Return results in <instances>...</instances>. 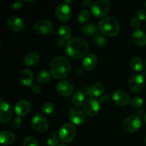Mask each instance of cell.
<instances>
[{"mask_svg": "<svg viewBox=\"0 0 146 146\" xmlns=\"http://www.w3.org/2000/svg\"><path fill=\"white\" fill-rule=\"evenodd\" d=\"M15 135L10 131H1L0 133V142L2 145H9L14 143Z\"/></svg>", "mask_w": 146, "mask_h": 146, "instance_id": "obj_22", "label": "cell"}, {"mask_svg": "<svg viewBox=\"0 0 146 146\" xmlns=\"http://www.w3.org/2000/svg\"><path fill=\"white\" fill-rule=\"evenodd\" d=\"M72 1H66V3H71Z\"/></svg>", "mask_w": 146, "mask_h": 146, "instance_id": "obj_46", "label": "cell"}, {"mask_svg": "<svg viewBox=\"0 0 146 146\" xmlns=\"http://www.w3.org/2000/svg\"><path fill=\"white\" fill-rule=\"evenodd\" d=\"M130 104L132 106L133 108H140L143 104V100L139 96H135L133 97L131 99Z\"/></svg>", "mask_w": 146, "mask_h": 146, "instance_id": "obj_31", "label": "cell"}, {"mask_svg": "<svg viewBox=\"0 0 146 146\" xmlns=\"http://www.w3.org/2000/svg\"><path fill=\"white\" fill-rule=\"evenodd\" d=\"M39 59V54L36 51H31L25 56L24 58V62L27 66H33L36 64Z\"/></svg>", "mask_w": 146, "mask_h": 146, "instance_id": "obj_20", "label": "cell"}, {"mask_svg": "<svg viewBox=\"0 0 146 146\" xmlns=\"http://www.w3.org/2000/svg\"><path fill=\"white\" fill-rule=\"evenodd\" d=\"M31 90L34 94H40L41 92V88L38 85V84H33L31 86Z\"/></svg>", "mask_w": 146, "mask_h": 146, "instance_id": "obj_38", "label": "cell"}, {"mask_svg": "<svg viewBox=\"0 0 146 146\" xmlns=\"http://www.w3.org/2000/svg\"><path fill=\"white\" fill-rule=\"evenodd\" d=\"M58 34L59 36L62 38L63 40L69 39L72 35V31L71 28L68 26L63 25L58 29Z\"/></svg>", "mask_w": 146, "mask_h": 146, "instance_id": "obj_23", "label": "cell"}, {"mask_svg": "<svg viewBox=\"0 0 146 146\" xmlns=\"http://www.w3.org/2000/svg\"><path fill=\"white\" fill-rule=\"evenodd\" d=\"M71 66L70 61L64 56H57L53 59L51 64V72L56 78H64L71 73Z\"/></svg>", "mask_w": 146, "mask_h": 146, "instance_id": "obj_2", "label": "cell"}, {"mask_svg": "<svg viewBox=\"0 0 146 146\" xmlns=\"http://www.w3.org/2000/svg\"><path fill=\"white\" fill-rule=\"evenodd\" d=\"M131 67L134 71H141L143 68V63L138 57H133L131 61Z\"/></svg>", "mask_w": 146, "mask_h": 146, "instance_id": "obj_24", "label": "cell"}, {"mask_svg": "<svg viewBox=\"0 0 146 146\" xmlns=\"http://www.w3.org/2000/svg\"><path fill=\"white\" fill-rule=\"evenodd\" d=\"M104 86L101 83H96L94 84L91 88L93 97H99L104 94Z\"/></svg>", "mask_w": 146, "mask_h": 146, "instance_id": "obj_26", "label": "cell"}, {"mask_svg": "<svg viewBox=\"0 0 146 146\" xmlns=\"http://www.w3.org/2000/svg\"><path fill=\"white\" fill-rule=\"evenodd\" d=\"M66 51L67 54L71 58H81L88 54L89 46L85 39L76 37L67 42Z\"/></svg>", "mask_w": 146, "mask_h": 146, "instance_id": "obj_1", "label": "cell"}, {"mask_svg": "<svg viewBox=\"0 0 146 146\" xmlns=\"http://www.w3.org/2000/svg\"><path fill=\"white\" fill-rule=\"evenodd\" d=\"M90 17H91L90 11L87 9H83L78 14V20L80 23L83 24V23L87 22L90 19Z\"/></svg>", "mask_w": 146, "mask_h": 146, "instance_id": "obj_30", "label": "cell"}, {"mask_svg": "<svg viewBox=\"0 0 146 146\" xmlns=\"http://www.w3.org/2000/svg\"><path fill=\"white\" fill-rule=\"evenodd\" d=\"M31 104L28 101L26 100H21L17 103L15 105V113L19 117L25 116L29 113L31 110Z\"/></svg>", "mask_w": 146, "mask_h": 146, "instance_id": "obj_16", "label": "cell"}, {"mask_svg": "<svg viewBox=\"0 0 146 146\" xmlns=\"http://www.w3.org/2000/svg\"><path fill=\"white\" fill-rule=\"evenodd\" d=\"M57 146H66V145H64V144H59V145H58Z\"/></svg>", "mask_w": 146, "mask_h": 146, "instance_id": "obj_45", "label": "cell"}, {"mask_svg": "<svg viewBox=\"0 0 146 146\" xmlns=\"http://www.w3.org/2000/svg\"><path fill=\"white\" fill-rule=\"evenodd\" d=\"M84 98H85V96H84V92L81 91H78L74 94L72 98V102L76 106H80L84 102Z\"/></svg>", "mask_w": 146, "mask_h": 146, "instance_id": "obj_25", "label": "cell"}, {"mask_svg": "<svg viewBox=\"0 0 146 146\" xmlns=\"http://www.w3.org/2000/svg\"><path fill=\"white\" fill-rule=\"evenodd\" d=\"M137 16L141 20H146V11L143 9H140L137 11Z\"/></svg>", "mask_w": 146, "mask_h": 146, "instance_id": "obj_37", "label": "cell"}, {"mask_svg": "<svg viewBox=\"0 0 146 146\" xmlns=\"http://www.w3.org/2000/svg\"><path fill=\"white\" fill-rule=\"evenodd\" d=\"M96 27L92 24H86L82 28V33L87 36L94 35L96 34Z\"/></svg>", "mask_w": 146, "mask_h": 146, "instance_id": "obj_27", "label": "cell"}, {"mask_svg": "<svg viewBox=\"0 0 146 146\" xmlns=\"http://www.w3.org/2000/svg\"><path fill=\"white\" fill-rule=\"evenodd\" d=\"M34 30L36 34L46 35L52 32L53 25L48 20H40L34 24Z\"/></svg>", "mask_w": 146, "mask_h": 146, "instance_id": "obj_8", "label": "cell"}, {"mask_svg": "<svg viewBox=\"0 0 146 146\" xmlns=\"http://www.w3.org/2000/svg\"><path fill=\"white\" fill-rule=\"evenodd\" d=\"M93 42L97 46L102 47L106 44V39L101 33H96L93 37Z\"/></svg>", "mask_w": 146, "mask_h": 146, "instance_id": "obj_29", "label": "cell"}, {"mask_svg": "<svg viewBox=\"0 0 146 146\" xmlns=\"http://www.w3.org/2000/svg\"><path fill=\"white\" fill-rule=\"evenodd\" d=\"M98 29L101 34L108 36H115L120 32V25L114 17H105L99 21Z\"/></svg>", "mask_w": 146, "mask_h": 146, "instance_id": "obj_3", "label": "cell"}, {"mask_svg": "<svg viewBox=\"0 0 146 146\" xmlns=\"http://www.w3.org/2000/svg\"><path fill=\"white\" fill-rule=\"evenodd\" d=\"M12 116V107L9 103L1 101L0 120L2 123H8Z\"/></svg>", "mask_w": 146, "mask_h": 146, "instance_id": "obj_14", "label": "cell"}, {"mask_svg": "<svg viewBox=\"0 0 146 146\" xmlns=\"http://www.w3.org/2000/svg\"><path fill=\"white\" fill-rule=\"evenodd\" d=\"M23 146H38V141L34 137L28 136L24 139Z\"/></svg>", "mask_w": 146, "mask_h": 146, "instance_id": "obj_33", "label": "cell"}, {"mask_svg": "<svg viewBox=\"0 0 146 146\" xmlns=\"http://www.w3.org/2000/svg\"><path fill=\"white\" fill-rule=\"evenodd\" d=\"M110 101V97L108 96H103L100 98V102L103 104H106L109 103Z\"/></svg>", "mask_w": 146, "mask_h": 146, "instance_id": "obj_39", "label": "cell"}, {"mask_svg": "<svg viewBox=\"0 0 146 146\" xmlns=\"http://www.w3.org/2000/svg\"><path fill=\"white\" fill-rule=\"evenodd\" d=\"M91 12L97 17L106 16L111 9V2L108 0H98L93 4Z\"/></svg>", "mask_w": 146, "mask_h": 146, "instance_id": "obj_4", "label": "cell"}, {"mask_svg": "<svg viewBox=\"0 0 146 146\" xmlns=\"http://www.w3.org/2000/svg\"><path fill=\"white\" fill-rule=\"evenodd\" d=\"M33 128L38 132H45L48 128V123L46 118L41 114H36L31 119Z\"/></svg>", "mask_w": 146, "mask_h": 146, "instance_id": "obj_7", "label": "cell"}, {"mask_svg": "<svg viewBox=\"0 0 146 146\" xmlns=\"http://www.w3.org/2000/svg\"><path fill=\"white\" fill-rule=\"evenodd\" d=\"M58 143V136H57L56 133H53L50 135L48 137V140H47V144L48 146H57Z\"/></svg>", "mask_w": 146, "mask_h": 146, "instance_id": "obj_34", "label": "cell"}, {"mask_svg": "<svg viewBox=\"0 0 146 146\" xmlns=\"http://www.w3.org/2000/svg\"><path fill=\"white\" fill-rule=\"evenodd\" d=\"M145 7H146V1H145Z\"/></svg>", "mask_w": 146, "mask_h": 146, "instance_id": "obj_47", "label": "cell"}, {"mask_svg": "<svg viewBox=\"0 0 146 146\" xmlns=\"http://www.w3.org/2000/svg\"><path fill=\"white\" fill-rule=\"evenodd\" d=\"M76 133V128L72 124L66 123L61 126L58 133V136L63 142L69 143L75 138Z\"/></svg>", "mask_w": 146, "mask_h": 146, "instance_id": "obj_6", "label": "cell"}, {"mask_svg": "<svg viewBox=\"0 0 146 146\" xmlns=\"http://www.w3.org/2000/svg\"><path fill=\"white\" fill-rule=\"evenodd\" d=\"M145 66H146V59H145Z\"/></svg>", "mask_w": 146, "mask_h": 146, "instance_id": "obj_48", "label": "cell"}, {"mask_svg": "<svg viewBox=\"0 0 146 146\" xmlns=\"http://www.w3.org/2000/svg\"><path fill=\"white\" fill-rule=\"evenodd\" d=\"M21 123H22V122H21L20 117H17L12 122L13 128H15V129H19L21 127Z\"/></svg>", "mask_w": 146, "mask_h": 146, "instance_id": "obj_36", "label": "cell"}, {"mask_svg": "<svg viewBox=\"0 0 146 146\" xmlns=\"http://www.w3.org/2000/svg\"><path fill=\"white\" fill-rule=\"evenodd\" d=\"M82 4L84 7H91V8L93 5V2L91 0H84V1H82Z\"/></svg>", "mask_w": 146, "mask_h": 146, "instance_id": "obj_41", "label": "cell"}, {"mask_svg": "<svg viewBox=\"0 0 146 146\" xmlns=\"http://www.w3.org/2000/svg\"><path fill=\"white\" fill-rule=\"evenodd\" d=\"M56 91L58 94L64 97L69 96L74 91L72 84L67 81H61L57 84Z\"/></svg>", "mask_w": 146, "mask_h": 146, "instance_id": "obj_13", "label": "cell"}, {"mask_svg": "<svg viewBox=\"0 0 146 146\" xmlns=\"http://www.w3.org/2000/svg\"><path fill=\"white\" fill-rule=\"evenodd\" d=\"M23 5V1H17L13 4V8L14 9H19Z\"/></svg>", "mask_w": 146, "mask_h": 146, "instance_id": "obj_40", "label": "cell"}, {"mask_svg": "<svg viewBox=\"0 0 146 146\" xmlns=\"http://www.w3.org/2000/svg\"><path fill=\"white\" fill-rule=\"evenodd\" d=\"M113 100L115 104L121 106H126L131 101L128 93L123 90H117L113 93L112 96Z\"/></svg>", "mask_w": 146, "mask_h": 146, "instance_id": "obj_12", "label": "cell"}, {"mask_svg": "<svg viewBox=\"0 0 146 146\" xmlns=\"http://www.w3.org/2000/svg\"><path fill=\"white\" fill-rule=\"evenodd\" d=\"M85 93L88 96L91 97L92 96V91H91V88H89V87H87V88H85Z\"/></svg>", "mask_w": 146, "mask_h": 146, "instance_id": "obj_42", "label": "cell"}, {"mask_svg": "<svg viewBox=\"0 0 146 146\" xmlns=\"http://www.w3.org/2000/svg\"><path fill=\"white\" fill-rule=\"evenodd\" d=\"M141 125V120L138 115H131L125 118L122 123V128L127 133L138 131Z\"/></svg>", "mask_w": 146, "mask_h": 146, "instance_id": "obj_5", "label": "cell"}, {"mask_svg": "<svg viewBox=\"0 0 146 146\" xmlns=\"http://www.w3.org/2000/svg\"><path fill=\"white\" fill-rule=\"evenodd\" d=\"M84 111L88 116H95L100 108L99 102L94 98H90L84 103Z\"/></svg>", "mask_w": 146, "mask_h": 146, "instance_id": "obj_9", "label": "cell"}, {"mask_svg": "<svg viewBox=\"0 0 146 146\" xmlns=\"http://www.w3.org/2000/svg\"><path fill=\"white\" fill-rule=\"evenodd\" d=\"M71 121L76 125H81L85 121V115L81 110L78 108H72L68 112Z\"/></svg>", "mask_w": 146, "mask_h": 146, "instance_id": "obj_15", "label": "cell"}, {"mask_svg": "<svg viewBox=\"0 0 146 146\" xmlns=\"http://www.w3.org/2000/svg\"><path fill=\"white\" fill-rule=\"evenodd\" d=\"M20 80L22 84H24L25 86H29L32 85L33 80H34L32 71L29 69L23 70L20 74Z\"/></svg>", "mask_w": 146, "mask_h": 146, "instance_id": "obj_19", "label": "cell"}, {"mask_svg": "<svg viewBox=\"0 0 146 146\" xmlns=\"http://www.w3.org/2000/svg\"><path fill=\"white\" fill-rule=\"evenodd\" d=\"M144 78L142 75L135 74L132 76L129 81V88L133 92H139L143 88Z\"/></svg>", "mask_w": 146, "mask_h": 146, "instance_id": "obj_11", "label": "cell"}, {"mask_svg": "<svg viewBox=\"0 0 146 146\" xmlns=\"http://www.w3.org/2000/svg\"><path fill=\"white\" fill-rule=\"evenodd\" d=\"M131 24L133 29L135 30H138V29L141 27V22H140L139 19L136 17H133L131 21Z\"/></svg>", "mask_w": 146, "mask_h": 146, "instance_id": "obj_35", "label": "cell"}, {"mask_svg": "<svg viewBox=\"0 0 146 146\" xmlns=\"http://www.w3.org/2000/svg\"><path fill=\"white\" fill-rule=\"evenodd\" d=\"M56 17L61 21H67L71 17V10L68 4H61L56 7Z\"/></svg>", "mask_w": 146, "mask_h": 146, "instance_id": "obj_10", "label": "cell"}, {"mask_svg": "<svg viewBox=\"0 0 146 146\" xmlns=\"http://www.w3.org/2000/svg\"><path fill=\"white\" fill-rule=\"evenodd\" d=\"M51 74L47 71H42L37 76V81L41 84H45L48 82L51 79Z\"/></svg>", "mask_w": 146, "mask_h": 146, "instance_id": "obj_28", "label": "cell"}, {"mask_svg": "<svg viewBox=\"0 0 146 146\" xmlns=\"http://www.w3.org/2000/svg\"><path fill=\"white\" fill-rule=\"evenodd\" d=\"M132 39L138 46L146 45V34L142 31L135 30L132 34Z\"/></svg>", "mask_w": 146, "mask_h": 146, "instance_id": "obj_21", "label": "cell"}, {"mask_svg": "<svg viewBox=\"0 0 146 146\" xmlns=\"http://www.w3.org/2000/svg\"><path fill=\"white\" fill-rule=\"evenodd\" d=\"M143 113V110H141V108H138V109L137 110V111H136V113L138 114V115H137L138 116V115H141Z\"/></svg>", "mask_w": 146, "mask_h": 146, "instance_id": "obj_43", "label": "cell"}, {"mask_svg": "<svg viewBox=\"0 0 146 146\" xmlns=\"http://www.w3.org/2000/svg\"><path fill=\"white\" fill-rule=\"evenodd\" d=\"M145 144H146V140H145Z\"/></svg>", "mask_w": 146, "mask_h": 146, "instance_id": "obj_49", "label": "cell"}, {"mask_svg": "<svg viewBox=\"0 0 146 146\" xmlns=\"http://www.w3.org/2000/svg\"><path fill=\"white\" fill-rule=\"evenodd\" d=\"M144 121H145V122L146 123V114H145V115H144Z\"/></svg>", "mask_w": 146, "mask_h": 146, "instance_id": "obj_44", "label": "cell"}, {"mask_svg": "<svg viewBox=\"0 0 146 146\" xmlns=\"http://www.w3.org/2000/svg\"><path fill=\"white\" fill-rule=\"evenodd\" d=\"M7 25L10 29L15 32H20L24 28V21L17 17H10L7 20Z\"/></svg>", "mask_w": 146, "mask_h": 146, "instance_id": "obj_17", "label": "cell"}, {"mask_svg": "<svg viewBox=\"0 0 146 146\" xmlns=\"http://www.w3.org/2000/svg\"><path fill=\"white\" fill-rule=\"evenodd\" d=\"M98 63V58L95 54H88L85 57L83 61V67L87 71H91L94 69L97 65Z\"/></svg>", "mask_w": 146, "mask_h": 146, "instance_id": "obj_18", "label": "cell"}, {"mask_svg": "<svg viewBox=\"0 0 146 146\" xmlns=\"http://www.w3.org/2000/svg\"><path fill=\"white\" fill-rule=\"evenodd\" d=\"M54 105L51 102H46L44 105L42 106L41 111L44 113L45 114H50L54 111Z\"/></svg>", "mask_w": 146, "mask_h": 146, "instance_id": "obj_32", "label": "cell"}]
</instances>
